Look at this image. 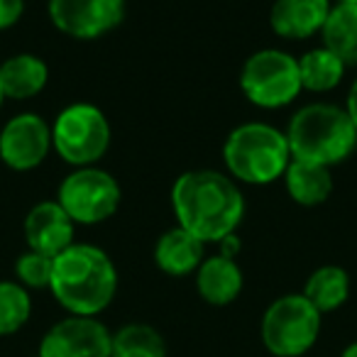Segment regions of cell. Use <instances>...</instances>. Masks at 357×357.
Returning a JSON list of instances; mask_svg holds the SVG:
<instances>
[{"mask_svg": "<svg viewBox=\"0 0 357 357\" xmlns=\"http://www.w3.org/2000/svg\"><path fill=\"white\" fill-rule=\"evenodd\" d=\"M172 208L178 225L201 243H220L238 230L245 215V196L228 174L194 169L174 181Z\"/></svg>", "mask_w": 357, "mask_h": 357, "instance_id": "obj_1", "label": "cell"}, {"mask_svg": "<svg viewBox=\"0 0 357 357\" xmlns=\"http://www.w3.org/2000/svg\"><path fill=\"white\" fill-rule=\"evenodd\" d=\"M50 291L71 316H98L118 291V272L108 255L89 243L71 245L54 257Z\"/></svg>", "mask_w": 357, "mask_h": 357, "instance_id": "obj_2", "label": "cell"}, {"mask_svg": "<svg viewBox=\"0 0 357 357\" xmlns=\"http://www.w3.org/2000/svg\"><path fill=\"white\" fill-rule=\"evenodd\" d=\"M287 142L294 159L333 167L345 162L357 147V130L345 108L311 103L291 118Z\"/></svg>", "mask_w": 357, "mask_h": 357, "instance_id": "obj_3", "label": "cell"}, {"mask_svg": "<svg viewBox=\"0 0 357 357\" xmlns=\"http://www.w3.org/2000/svg\"><path fill=\"white\" fill-rule=\"evenodd\" d=\"M223 159L230 176L252 186H264L284 176L291 149L287 132L267 123H245L228 135L223 144Z\"/></svg>", "mask_w": 357, "mask_h": 357, "instance_id": "obj_4", "label": "cell"}, {"mask_svg": "<svg viewBox=\"0 0 357 357\" xmlns=\"http://www.w3.org/2000/svg\"><path fill=\"white\" fill-rule=\"evenodd\" d=\"M321 313L303 294H287L269 303L262 318V340L277 357H301L316 345Z\"/></svg>", "mask_w": 357, "mask_h": 357, "instance_id": "obj_5", "label": "cell"}, {"mask_svg": "<svg viewBox=\"0 0 357 357\" xmlns=\"http://www.w3.org/2000/svg\"><path fill=\"white\" fill-rule=\"evenodd\" d=\"M52 147L74 167H91L110 147V123L93 103H71L52 125Z\"/></svg>", "mask_w": 357, "mask_h": 357, "instance_id": "obj_6", "label": "cell"}, {"mask_svg": "<svg viewBox=\"0 0 357 357\" xmlns=\"http://www.w3.org/2000/svg\"><path fill=\"white\" fill-rule=\"evenodd\" d=\"M240 89L257 108H284L303 89L298 59L282 50L255 52L240 71Z\"/></svg>", "mask_w": 357, "mask_h": 357, "instance_id": "obj_7", "label": "cell"}, {"mask_svg": "<svg viewBox=\"0 0 357 357\" xmlns=\"http://www.w3.org/2000/svg\"><path fill=\"white\" fill-rule=\"evenodd\" d=\"M120 184L108 172L96 167H79L61 181L59 206L74 223L96 225L108 220L120 206Z\"/></svg>", "mask_w": 357, "mask_h": 357, "instance_id": "obj_8", "label": "cell"}, {"mask_svg": "<svg viewBox=\"0 0 357 357\" xmlns=\"http://www.w3.org/2000/svg\"><path fill=\"white\" fill-rule=\"evenodd\" d=\"M125 17V0H50V20L74 40H98Z\"/></svg>", "mask_w": 357, "mask_h": 357, "instance_id": "obj_9", "label": "cell"}, {"mask_svg": "<svg viewBox=\"0 0 357 357\" xmlns=\"http://www.w3.org/2000/svg\"><path fill=\"white\" fill-rule=\"evenodd\" d=\"M113 335L93 316H69L42 337L40 357H110Z\"/></svg>", "mask_w": 357, "mask_h": 357, "instance_id": "obj_10", "label": "cell"}, {"mask_svg": "<svg viewBox=\"0 0 357 357\" xmlns=\"http://www.w3.org/2000/svg\"><path fill=\"white\" fill-rule=\"evenodd\" d=\"M52 149V128L35 113H20L0 130V159L15 172L37 169Z\"/></svg>", "mask_w": 357, "mask_h": 357, "instance_id": "obj_11", "label": "cell"}, {"mask_svg": "<svg viewBox=\"0 0 357 357\" xmlns=\"http://www.w3.org/2000/svg\"><path fill=\"white\" fill-rule=\"evenodd\" d=\"M74 220L59 201H42L32 206L25 218V240L32 252L56 257L74 245Z\"/></svg>", "mask_w": 357, "mask_h": 357, "instance_id": "obj_12", "label": "cell"}, {"mask_svg": "<svg viewBox=\"0 0 357 357\" xmlns=\"http://www.w3.org/2000/svg\"><path fill=\"white\" fill-rule=\"evenodd\" d=\"M331 0H274L269 25L284 40H308L323 30Z\"/></svg>", "mask_w": 357, "mask_h": 357, "instance_id": "obj_13", "label": "cell"}, {"mask_svg": "<svg viewBox=\"0 0 357 357\" xmlns=\"http://www.w3.org/2000/svg\"><path fill=\"white\" fill-rule=\"evenodd\" d=\"M204 245L206 243H201L196 235L176 225L157 240L154 262L162 272L172 274V277H186V274L196 272L204 262Z\"/></svg>", "mask_w": 357, "mask_h": 357, "instance_id": "obj_14", "label": "cell"}, {"mask_svg": "<svg viewBox=\"0 0 357 357\" xmlns=\"http://www.w3.org/2000/svg\"><path fill=\"white\" fill-rule=\"evenodd\" d=\"M196 289L211 306H228L243 291V272L235 259L215 255L201 262L196 274Z\"/></svg>", "mask_w": 357, "mask_h": 357, "instance_id": "obj_15", "label": "cell"}, {"mask_svg": "<svg viewBox=\"0 0 357 357\" xmlns=\"http://www.w3.org/2000/svg\"><path fill=\"white\" fill-rule=\"evenodd\" d=\"M47 79H50V69L35 54H15L0 64V86L6 98H35L47 86Z\"/></svg>", "mask_w": 357, "mask_h": 357, "instance_id": "obj_16", "label": "cell"}, {"mask_svg": "<svg viewBox=\"0 0 357 357\" xmlns=\"http://www.w3.org/2000/svg\"><path fill=\"white\" fill-rule=\"evenodd\" d=\"M287 191L291 201L301 206H318L331 196L333 191V176L331 167H323L306 159H291L284 172Z\"/></svg>", "mask_w": 357, "mask_h": 357, "instance_id": "obj_17", "label": "cell"}, {"mask_svg": "<svg viewBox=\"0 0 357 357\" xmlns=\"http://www.w3.org/2000/svg\"><path fill=\"white\" fill-rule=\"evenodd\" d=\"M323 47L337 56L345 66H357V3L335 6L321 30Z\"/></svg>", "mask_w": 357, "mask_h": 357, "instance_id": "obj_18", "label": "cell"}, {"mask_svg": "<svg viewBox=\"0 0 357 357\" xmlns=\"http://www.w3.org/2000/svg\"><path fill=\"white\" fill-rule=\"evenodd\" d=\"M303 296L316 306L318 313H331L340 308L350 296V277L345 269L335 267V264L318 267L308 277L306 287H303Z\"/></svg>", "mask_w": 357, "mask_h": 357, "instance_id": "obj_19", "label": "cell"}, {"mask_svg": "<svg viewBox=\"0 0 357 357\" xmlns=\"http://www.w3.org/2000/svg\"><path fill=\"white\" fill-rule=\"evenodd\" d=\"M347 66L337 59L333 52H328L326 47L311 50L298 59V74H301V86L316 93H326L333 91L345 76Z\"/></svg>", "mask_w": 357, "mask_h": 357, "instance_id": "obj_20", "label": "cell"}, {"mask_svg": "<svg viewBox=\"0 0 357 357\" xmlns=\"http://www.w3.org/2000/svg\"><path fill=\"white\" fill-rule=\"evenodd\" d=\"M110 357H167V342L147 323H128L113 333Z\"/></svg>", "mask_w": 357, "mask_h": 357, "instance_id": "obj_21", "label": "cell"}, {"mask_svg": "<svg viewBox=\"0 0 357 357\" xmlns=\"http://www.w3.org/2000/svg\"><path fill=\"white\" fill-rule=\"evenodd\" d=\"M32 313V301L17 282H0V335L17 333Z\"/></svg>", "mask_w": 357, "mask_h": 357, "instance_id": "obj_22", "label": "cell"}, {"mask_svg": "<svg viewBox=\"0 0 357 357\" xmlns=\"http://www.w3.org/2000/svg\"><path fill=\"white\" fill-rule=\"evenodd\" d=\"M52 267H54V257H47V255L32 252L30 250V252L20 255L15 262L17 284L30 289H50Z\"/></svg>", "mask_w": 357, "mask_h": 357, "instance_id": "obj_23", "label": "cell"}, {"mask_svg": "<svg viewBox=\"0 0 357 357\" xmlns=\"http://www.w3.org/2000/svg\"><path fill=\"white\" fill-rule=\"evenodd\" d=\"M25 13V0H0V30L17 25Z\"/></svg>", "mask_w": 357, "mask_h": 357, "instance_id": "obj_24", "label": "cell"}, {"mask_svg": "<svg viewBox=\"0 0 357 357\" xmlns=\"http://www.w3.org/2000/svg\"><path fill=\"white\" fill-rule=\"evenodd\" d=\"M220 255H223V257H230V259H235V255L240 252V238L238 235H228V238H223L220 240Z\"/></svg>", "mask_w": 357, "mask_h": 357, "instance_id": "obj_25", "label": "cell"}, {"mask_svg": "<svg viewBox=\"0 0 357 357\" xmlns=\"http://www.w3.org/2000/svg\"><path fill=\"white\" fill-rule=\"evenodd\" d=\"M345 110H347V115H350L352 125H355V130H357V79H355V84H352L350 93H347V105H345Z\"/></svg>", "mask_w": 357, "mask_h": 357, "instance_id": "obj_26", "label": "cell"}, {"mask_svg": "<svg viewBox=\"0 0 357 357\" xmlns=\"http://www.w3.org/2000/svg\"><path fill=\"white\" fill-rule=\"evenodd\" d=\"M340 357H357V342H352V345H347L345 350H342Z\"/></svg>", "mask_w": 357, "mask_h": 357, "instance_id": "obj_27", "label": "cell"}, {"mask_svg": "<svg viewBox=\"0 0 357 357\" xmlns=\"http://www.w3.org/2000/svg\"><path fill=\"white\" fill-rule=\"evenodd\" d=\"M357 0H335V6H355Z\"/></svg>", "mask_w": 357, "mask_h": 357, "instance_id": "obj_28", "label": "cell"}, {"mask_svg": "<svg viewBox=\"0 0 357 357\" xmlns=\"http://www.w3.org/2000/svg\"><path fill=\"white\" fill-rule=\"evenodd\" d=\"M3 100H6V93H3V86H0V105H3Z\"/></svg>", "mask_w": 357, "mask_h": 357, "instance_id": "obj_29", "label": "cell"}, {"mask_svg": "<svg viewBox=\"0 0 357 357\" xmlns=\"http://www.w3.org/2000/svg\"><path fill=\"white\" fill-rule=\"evenodd\" d=\"M37 357H40V355H37Z\"/></svg>", "mask_w": 357, "mask_h": 357, "instance_id": "obj_30", "label": "cell"}]
</instances>
